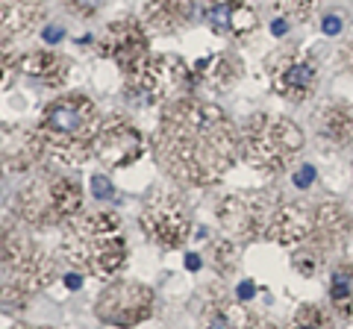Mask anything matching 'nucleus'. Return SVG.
Masks as SVG:
<instances>
[{"label":"nucleus","instance_id":"2","mask_svg":"<svg viewBox=\"0 0 353 329\" xmlns=\"http://www.w3.org/2000/svg\"><path fill=\"white\" fill-rule=\"evenodd\" d=\"M103 118L92 97L59 94L44 106L38 124L33 127L42 162L77 168L94 153V138L101 133Z\"/></svg>","mask_w":353,"mask_h":329},{"label":"nucleus","instance_id":"11","mask_svg":"<svg viewBox=\"0 0 353 329\" xmlns=\"http://www.w3.org/2000/svg\"><path fill=\"white\" fill-rule=\"evenodd\" d=\"M144 135L124 115H109L94 138V156L106 168H130L144 156Z\"/></svg>","mask_w":353,"mask_h":329},{"label":"nucleus","instance_id":"8","mask_svg":"<svg viewBox=\"0 0 353 329\" xmlns=\"http://www.w3.org/2000/svg\"><path fill=\"white\" fill-rule=\"evenodd\" d=\"M280 203L283 197L274 192H239L218 203V221L235 238H268Z\"/></svg>","mask_w":353,"mask_h":329},{"label":"nucleus","instance_id":"9","mask_svg":"<svg viewBox=\"0 0 353 329\" xmlns=\"http://www.w3.org/2000/svg\"><path fill=\"white\" fill-rule=\"evenodd\" d=\"M139 224L144 235L165 250H176L192 235V209L174 192H156L142 203Z\"/></svg>","mask_w":353,"mask_h":329},{"label":"nucleus","instance_id":"17","mask_svg":"<svg viewBox=\"0 0 353 329\" xmlns=\"http://www.w3.org/2000/svg\"><path fill=\"white\" fill-rule=\"evenodd\" d=\"M312 129L321 142L330 147H350L353 144V103L332 97L321 101L312 112Z\"/></svg>","mask_w":353,"mask_h":329},{"label":"nucleus","instance_id":"26","mask_svg":"<svg viewBox=\"0 0 353 329\" xmlns=\"http://www.w3.org/2000/svg\"><path fill=\"white\" fill-rule=\"evenodd\" d=\"M312 183H315V168L300 165L298 171H294V188H309Z\"/></svg>","mask_w":353,"mask_h":329},{"label":"nucleus","instance_id":"4","mask_svg":"<svg viewBox=\"0 0 353 329\" xmlns=\"http://www.w3.org/2000/svg\"><path fill=\"white\" fill-rule=\"evenodd\" d=\"M56 276L53 256L15 229L0 226V308L21 312Z\"/></svg>","mask_w":353,"mask_h":329},{"label":"nucleus","instance_id":"24","mask_svg":"<svg viewBox=\"0 0 353 329\" xmlns=\"http://www.w3.org/2000/svg\"><path fill=\"white\" fill-rule=\"evenodd\" d=\"M209 259H212V267L218 274H233L235 267H239V250H235V244L230 238H218V241H212V250H209Z\"/></svg>","mask_w":353,"mask_h":329},{"label":"nucleus","instance_id":"16","mask_svg":"<svg viewBox=\"0 0 353 329\" xmlns=\"http://www.w3.org/2000/svg\"><path fill=\"white\" fill-rule=\"evenodd\" d=\"M206 21L212 33L224 36L227 42H244L259 27V15L248 0H215L206 9Z\"/></svg>","mask_w":353,"mask_h":329},{"label":"nucleus","instance_id":"36","mask_svg":"<svg viewBox=\"0 0 353 329\" xmlns=\"http://www.w3.org/2000/svg\"><path fill=\"white\" fill-rule=\"evenodd\" d=\"M3 171H6V168H3V162H0V174H3Z\"/></svg>","mask_w":353,"mask_h":329},{"label":"nucleus","instance_id":"32","mask_svg":"<svg viewBox=\"0 0 353 329\" xmlns=\"http://www.w3.org/2000/svg\"><path fill=\"white\" fill-rule=\"evenodd\" d=\"M185 267H189V271H198V267H200V256H189V259H185Z\"/></svg>","mask_w":353,"mask_h":329},{"label":"nucleus","instance_id":"27","mask_svg":"<svg viewBox=\"0 0 353 329\" xmlns=\"http://www.w3.org/2000/svg\"><path fill=\"white\" fill-rule=\"evenodd\" d=\"M92 188H94V194L101 197V200H103V197H106V200H112V197H115V192H112V183H109V179H106L103 174L92 176Z\"/></svg>","mask_w":353,"mask_h":329},{"label":"nucleus","instance_id":"31","mask_svg":"<svg viewBox=\"0 0 353 329\" xmlns=\"http://www.w3.org/2000/svg\"><path fill=\"white\" fill-rule=\"evenodd\" d=\"M253 294H257V285H253V282H244V285L239 288V297H241V300H250Z\"/></svg>","mask_w":353,"mask_h":329},{"label":"nucleus","instance_id":"21","mask_svg":"<svg viewBox=\"0 0 353 329\" xmlns=\"http://www.w3.org/2000/svg\"><path fill=\"white\" fill-rule=\"evenodd\" d=\"M330 303L353 324V262H341L330 276Z\"/></svg>","mask_w":353,"mask_h":329},{"label":"nucleus","instance_id":"18","mask_svg":"<svg viewBox=\"0 0 353 329\" xmlns=\"http://www.w3.org/2000/svg\"><path fill=\"white\" fill-rule=\"evenodd\" d=\"M241 71H244L241 59L227 51V53H212L198 59L192 74H194V85H203L209 92H224V88H233L239 83Z\"/></svg>","mask_w":353,"mask_h":329},{"label":"nucleus","instance_id":"35","mask_svg":"<svg viewBox=\"0 0 353 329\" xmlns=\"http://www.w3.org/2000/svg\"><path fill=\"white\" fill-rule=\"evenodd\" d=\"M12 329H51V326H27V324H18V326H12Z\"/></svg>","mask_w":353,"mask_h":329},{"label":"nucleus","instance_id":"33","mask_svg":"<svg viewBox=\"0 0 353 329\" xmlns=\"http://www.w3.org/2000/svg\"><path fill=\"white\" fill-rule=\"evenodd\" d=\"M345 62L353 65V38H350V44H348V51H345Z\"/></svg>","mask_w":353,"mask_h":329},{"label":"nucleus","instance_id":"29","mask_svg":"<svg viewBox=\"0 0 353 329\" xmlns=\"http://www.w3.org/2000/svg\"><path fill=\"white\" fill-rule=\"evenodd\" d=\"M341 27H345V24H341V18H339V15H327V18H324V24H321V29H324L327 36H336Z\"/></svg>","mask_w":353,"mask_h":329},{"label":"nucleus","instance_id":"7","mask_svg":"<svg viewBox=\"0 0 353 329\" xmlns=\"http://www.w3.org/2000/svg\"><path fill=\"white\" fill-rule=\"evenodd\" d=\"M192 92V68L174 53L147 56L133 74H127V101H139L144 106H168L185 101V94Z\"/></svg>","mask_w":353,"mask_h":329},{"label":"nucleus","instance_id":"20","mask_svg":"<svg viewBox=\"0 0 353 329\" xmlns=\"http://www.w3.org/2000/svg\"><path fill=\"white\" fill-rule=\"evenodd\" d=\"M47 12V0H0V38L33 29Z\"/></svg>","mask_w":353,"mask_h":329},{"label":"nucleus","instance_id":"14","mask_svg":"<svg viewBox=\"0 0 353 329\" xmlns=\"http://www.w3.org/2000/svg\"><path fill=\"white\" fill-rule=\"evenodd\" d=\"M200 329H277L268 317L244 308L224 285H215L203 294Z\"/></svg>","mask_w":353,"mask_h":329},{"label":"nucleus","instance_id":"23","mask_svg":"<svg viewBox=\"0 0 353 329\" xmlns=\"http://www.w3.org/2000/svg\"><path fill=\"white\" fill-rule=\"evenodd\" d=\"M268 9L277 15V21H306L315 9V0H268Z\"/></svg>","mask_w":353,"mask_h":329},{"label":"nucleus","instance_id":"22","mask_svg":"<svg viewBox=\"0 0 353 329\" xmlns=\"http://www.w3.org/2000/svg\"><path fill=\"white\" fill-rule=\"evenodd\" d=\"M289 329H339V326L327 308H321L315 303H303L298 312L291 315Z\"/></svg>","mask_w":353,"mask_h":329},{"label":"nucleus","instance_id":"5","mask_svg":"<svg viewBox=\"0 0 353 329\" xmlns=\"http://www.w3.org/2000/svg\"><path fill=\"white\" fill-rule=\"evenodd\" d=\"M83 212V185L59 171H38L15 194V215L29 226H59Z\"/></svg>","mask_w":353,"mask_h":329},{"label":"nucleus","instance_id":"13","mask_svg":"<svg viewBox=\"0 0 353 329\" xmlns=\"http://www.w3.org/2000/svg\"><path fill=\"white\" fill-rule=\"evenodd\" d=\"M101 56L112 59L121 68V74H133L147 56H151V44H147V29L135 18H118V21L106 24L101 36Z\"/></svg>","mask_w":353,"mask_h":329},{"label":"nucleus","instance_id":"25","mask_svg":"<svg viewBox=\"0 0 353 329\" xmlns=\"http://www.w3.org/2000/svg\"><path fill=\"white\" fill-rule=\"evenodd\" d=\"M103 3L106 0H65V6L71 9L74 15H83V18H92Z\"/></svg>","mask_w":353,"mask_h":329},{"label":"nucleus","instance_id":"34","mask_svg":"<svg viewBox=\"0 0 353 329\" xmlns=\"http://www.w3.org/2000/svg\"><path fill=\"white\" fill-rule=\"evenodd\" d=\"M65 282H68V288H80V276H68Z\"/></svg>","mask_w":353,"mask_h":329},{"label":"nucleus","instance_id":"30","mask_svg":"<svg viewBox=\"0 0 353 329\" xmlns=\"http://www.w3.org/2000/svg\"><path fill=\"white\" fill-rule=\"evenodd\" d=\"M62 36H65L62 27H44V42H47V44H56Z\"/></svg>","mask_w":353,"mask_h":329},{"label":"nucleus","instance_id":"6","mask_svg":"<svg viewBox=\"0 0 353 329\" xmlns=\"http://www.w3.org/2000/svg\"><path fill=\"white\" fill-rule=\"evenodd\" d=\"M241 156L259 174L280 176L303 150V129L283 115L257 112L241 127Z\"/></svg>","mask_w":353,"mask_h":329},{"label":"nucleus","instance_id":"3","mask_svg":"<svg viewBox=\"0 0 353 329\" xmlns=\"http://www.w3.org/2000/svg\"><path fill=\"white\" fill-rule=\"evenodd\" d=\"M130 247L112 212H80L65 224L62 259L88 276H112L124 267Z\"/></svg>","mask_w":353,"mask_h":329},{"label":"nucleus","instance_id":"10","mask_svg":"<svg viewBox=\"0 0 353 329\" xmlns=\"http://www.w3.org/2000/svg\"><path fill=\"white\" fill-rule=\"evenodd\" d=\"M153 306L156 300L147 285L133 282V279H118V282H109L97 294L94 315L109 326L133 329L144 324L147 317H153Z\"/></svg>","mask_w":353,"mask_h":329},{"label":"nucleus","instance_id":"12","mask_svg":"<svg viewBox=\"0 0 353 329\" xmlns=\"http://www.w3.org/2000/svg\"><path fill=\"white\" fill-rule=\"evenodd\" d=\"M268 79L283 101L303 103L318 88V65L309 53H280L268 62Z\"/></svg>","mask_w":353,"mask_h":329},{"label":"nucleus","instance_id":"1","mask_svg":"<svg viewBox=\"0 0 353 329\" xmlns=\"http://www.w3.org/2000/svg\"><path fill=\"white\" fill-rule=\"evenodd\" d=\"M241 135L224 109L206 101L168 103L153 133V156L183 185H215L235 165Z\"/></svg>","mask_w":353,"mask_h":329},{"label":"nucleus","instance_id":"15","mask_svg":"<svg viewBox=\"0 0 353 329\" xmlns=\"http://www.w3.org/2000/svg\"><path fill=\"white\" fill-rule=\"evenodd\" d=\"M203 12V0H147L142 9L144 29L156 36H174L192 27Z\"/></svg>","mask_w":353,"mask_h":329},{"label":"nucleus","instance_id":"19","mask_svg":"<svg viewBox=\"0 0 353 329\" xmlns=\"http://www.w3.org/2000/svg\"><path fill=\"white\" fill-rule=\"evenodd\" d=\"M18 71L29 79H36V83H42V85L59 88V85L68 83V77H71V62L53 51H36V53H27V56L18 59Z\"/></svg>","mask_w":353,"mask_h":329},{"label":"nucleus","instance_id":"28","mask_svg":"<svg viewBox=\"0 0 353 329\" xmlns=\"http://www.w3.org/2000/svg\"><path fill=\"white\" fill-rule=\"evenodd\" d=\"M9 68H12V53H9L6 42L0 38V79H3V77L9 74Z\"/></svg>","mask_w":353,"mask_h":329}]
</instances>
